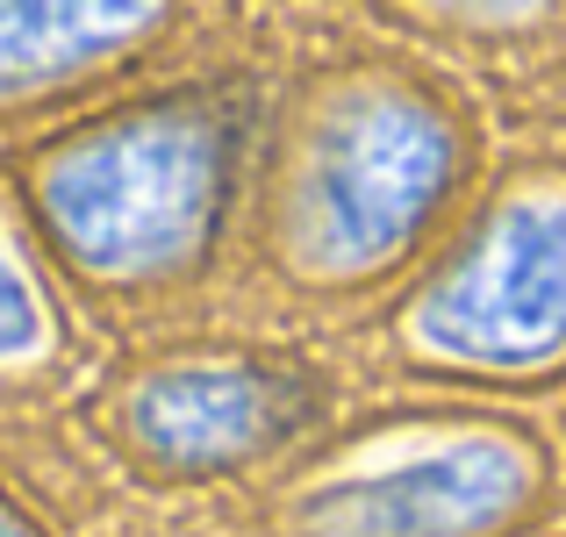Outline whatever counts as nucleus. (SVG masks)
<instances>
[{"label":"nucleus","instance_id":"obj_5","mask_svg":"<svg viewBox=\"0 0 566 537\" xmlns=\"http://www.w3.org/2000/svg\"><path fill=\"white\" fill-rule=\"evenodd\" d=\"M294 423V394L273 372H172L137 394V430L166 459H230Z\"/></svg>","mask_w":566,"mask_h":537},{"label":"nucleus","instance_id":"obj_7","mask_svg":"<svg viewBox=\"0 0 566 537\" xmlns=\"http://www.w3.org/2000/svg\"><path fill=\"white\" fill-rule=\"evenodd\" d=\"M0 537H14V530H8V524H0Z\"/></svg>","mask_w":566,"mask_h":537},{"label":"nucleus","instance_id":"obj_1","mask_svg":"<svg viewBox=\"0 0 566 537\" xmlns=\"http://www.w3.org/2000/svg\"><path fill=\"white\" fill-rule=\"evenodd\" d=\"M208 201V144L187 123H137L108 144H86L51 179V208L86 259L144 265L187 244Z\"/></svg>","mask_w":566,"mask_h":537},{"label":"nucleus","instance_id":"obj_6","mask_svg":"<svg viewBox=\"0 0 566 537\" xmlns=\"http://www.w3.org/2000/svg\"><path fill=\"white\" fill-rule=\"evenodd\" d=\"M36 337V316H29V294H22V280L0 265V351H14V345H29Z\"/></svg>","mask_w":566,"mask_h":537},{"label":"nucleus","instance_id":"obj_3","mask_svg":"<svg viewBox=\"0 0 566 537\" xmlns=\"http://www.w3.org/2000/svg\"><path fill=\"white\" fill-rule=\"evenodd\" d=\"M444 172V137L430 123H416L409 108H366L331 137L316 166V208L323 236L345 259L387 251V236L401 222L423 215V201L438 193Z\"/></svg>","mask_w":566,"mask_h":537},{"label":"nucleus","instance_id":"obj_2","mask_svg":"<svg viewBox=\"0 0 566 537\" xmlns=\"http://www.w3.org/2000/svg\"><path fill=\"white\" fill-rule=\"evenodd\" d=\"M423 330L452 351L531 358L566 337V208H516L488 251L430 302Z\"/></svg>","mask_w":566,"mask_h":537},{"label":"nucleus","instance_id":"obj_4","mask_svg":"<svg viewBox=\"0 0 566 537\" xmlns=\"http://www.w3.org/2000/svg\"><path fill=\"white\" fill-rule=\"evenodd\" d=\"M524 487L510 452H452L430 466L387 473L374 487H345L316 509L323 530L337 537H459L502 516Z\"/></svg>","mask_w":566,"mask_h":537}]
</instances>
